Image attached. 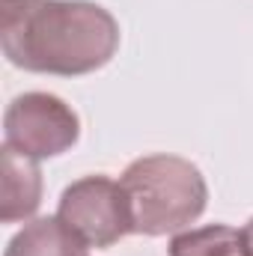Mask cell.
<instances>
[{
    "label": "cell",
    "mask_w": 253,
    "mask_h": 256,
    "mask_svg": "<svg viewBox=\"0 0 253 256\" xmlns=\"http://www.w3.org/2000/svg\"><path fill=\"white\" fill-rule=\"evenodd\" d=\"M6 60L39 74H86L110 63L120 48L116 18L90 0H36L0 15Z\"/></svg>",
    "instance_id": "cell-1"
},
{
    "label": "cell",
    "mask_w": 253,
    "mask_h": 256,
    "mask_svg": "<svg viewBox=\"0 0 253 256\" xmlns=\"http://www.w3.org/2000/svg\"><path fill=\"white\" fill-rule=\"evenodd\" d=\"M128 200L131 232L167 236L194 224L208 202V185L196 164L179 155L131 161L120 179Z\"/></svg>",
    "instance_id": "cell-2"
},
{
    "label": "cell",
    "mask_w": 253,
    "mask_h": 256,
    "mask_svg": "<svg viewBox=\"0 0 253 256\" xmlns=\"http://www.w3.org/2000/svg\"><path fill=\"white\" fill-rule=\"evenodd\" d=\"M80 120L63 98L51 92H24L3 114L6 146L33 161L63 155L78 143Z\"/></svg>",
    "instance_id": "cell-3"
},
{
    "label": "cell",
    "mask_w": 253,
    "mask_h": 256,
    "mask_svg": "<svg viewBox=\"0 0 253 256\" xmlns=\"http://www.w3.org/2000/svg\"><path fill=\"white\" fill-rule=\"evenodd\" d=\"M57 218L86 248H110L131 232L122 185L108 176H84L72 182L60 196Z\"/></svg>",
    "instance_id": "cell-4"
},
{
    "label": "cell",
    "mask_w": 253,
    "mask_h": 256,
    "mask_svg": "<svg viewBox=\"0 0 253 256\" xmlns=\"http://www.w3.org/2000/svg\"><path fill=\"white\" fill-rule=\"evenodd\" d=\"M3 224L27 220L42 202V173L33 158L18 155L3 143Z\"/></svg>",
    "instance_id": "cell-5"
},
{
    "label": "cell",
    "mask_w": 253,
    "mask_h": 256,
    "mask_svg": "<svg viewBox=\"0 0 253 256\" xmlns=\"http://www.w3.org/2000/svg\"><path fill=\"white\" fill-rule=\"evenodd\" d=\"M3 256H86V244L60 218H36L12 236Z\"/></svg>",
    "instance_id": "cell-6"
},
{
    "label": "cell",
    "mask_w": 253,
    "mask_h": 256,
    "mask_svg": "<svg viewBox=\"0 0 253 256\" xmlns=\"http://www.w3.org/2000/svg\"><path fill=\"white\" fill-rule=\"evenodd\" d=\"M170 256H248L244 236L226 224H208L173 236Z\"/></svg>",
    "instance_id": "cell-7"
},
{
    "label": "cell",
    "mask_w": 253,
    "mask_h": 256,
    "mask_svg": "<svg viewBox=\"0 0 253 256\" xmlns=\"http://www.w3.org/2000/svg\"><path fill=\"white\" fill-rule=\"evenodd\" d=\"M30 3H36V0H0V15L3 12H15V9H27Z\"/></svg>",
    "instance_id": "cell-8"
},
{
    "label": "cell",
    "mask_w": 253,
    "mask_h": 256,
    "mask_svg": "<svg viewBox=\"0 0 253 256\" xmlns=\"http://www.w3.org/2000/svg\"><path fill=\"white\" fill-rule=\"evenodd\" d=\"M242 236H244V250H248V256H253V218L248 220V226L242 230Z\"/></svg>",
    "instance_id": "cell-9"
}]
</instances>
